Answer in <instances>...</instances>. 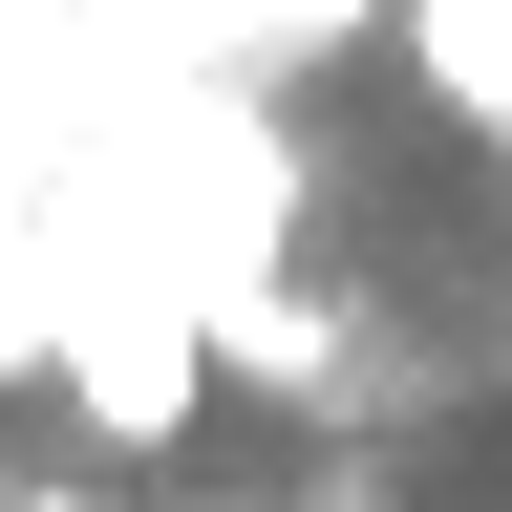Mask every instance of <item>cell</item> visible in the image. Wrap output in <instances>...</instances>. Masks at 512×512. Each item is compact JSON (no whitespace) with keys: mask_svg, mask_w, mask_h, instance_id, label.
I'll return each instance as SVG.
<instances>
[{"mask_svg":"<svg viewBox=\"0 0 512 512\" xmlns=\"http://www.w3.org/2000/svg\"><path fill=\"white\" fill-rule=\"evenodd\" d=\"M43 363H64V427L86 448H171L214 406V320L128 256H43Z\"/></svg>","mask_w":512,"mask_h":512,"instance_id":"obj_1","label":"cell"},{"mask_svg":"<svg viewBox=\"0 0 512 512\" xmlns=\"http://www.w3.org/2000/svg\"><path fill=\"white\" fill-rule=\"evenodd\" d=\"M214 384H278L299 427H342V384H363V320H320L299 278H235V299H214Z\"/></svg>","mask_w":512,"mask_h":512,"instance_id":"obj_2","label":"cell"},{"mask_svg":"<svg viewBox=\"0 0 512 512\" xmlns=\"http://www.w3.org/2000/svg\"><path fill=\"white\" fill-rule=\"evenodd\" d=\"M384 43H406V86L470 150H512V0H384Z\"/></svg>","mask_w":512,"mask_h":512,"instance_id":"obj_3","label":"cell"},{"mask_svg":"<svg viewBox=\"0 0 512 512\" xmlns=\"http://www.w3.org/2000/svg\"><path fill=\"white\" fill-rule=\"evenodd\" d=\"M171 512H278V491H171Z\"/></svg>","mask_w":512,"mask_h":512,"instance_id":"obj_4","label":"cell"}]
</instances>
